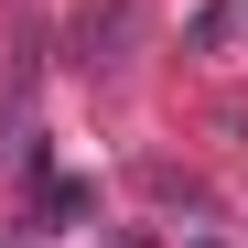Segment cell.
I'll use <instances>...</instances> for the list:
<instances>
[{
	"instance_id": "cell-1",
	"label": "cell",
	"mask_w": 248,
	"mask_h": 248,
	"mask_svg": "<svg viewBox=\"0 0 248 248\" xmlns=\"http://www.w3.org/2000/svg\"><path fill=\"white\" fill-rule=\"evenodd\" d=\"M130 32H140L130 0H87V11H76V65H87V76H119V65H130V54H119Z\"/></svg>"
}]
</instances>
